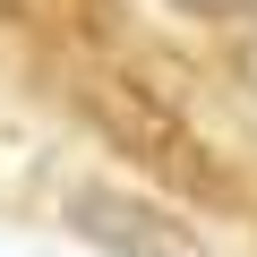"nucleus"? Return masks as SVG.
Segmentation results:
<instances>
[{
    "instance_id": "obj_4",
    "label": "nucleus",
    "mask_w": 257,
    "mask_h": 257,
    "mask_svg": "<svg viewBox=\"0 0 257 257\" xmlns=\"http://www.w3.org/2000/svg\"><path fill=\"white\" fill-rule=\"evenodd\" d=\"M248 86H257V43H248Z\"/></svg>"
},
{
    "instance_id": "obj_3",
    "label": "nucleus",
    "mask_w": 257,
    "mask_h": 257,
    "mask_svg": "<svg viewBox=\"0 0 257 257\" xmlns=\"http://www.w3.org/2000/svg\"><path fill=\"white\" fill-rule=\"evenodd\" d=\"M172 9H180V18H248L257 0H172Z\"/></svg>"
},
{
    "instance_id": "obj_1",
    "label": "nucleus",
    "mask_w": 257,
    "mask_h": 257,
    "mask_svg": "<svg viewBox=\"0 0 257 257\" xmlns=\"http://www.w3.org/2000/svg\"><path fill=\"white\" fill-rule=\"evenodd\" d=\"M86 120L103 128L120 155H138L155 180H172V189H189V197H223V172H214L206 138H197L155 86H138V77H94V86H86Z\"/></svg>"
},
{
    "instance_id": "obj_2",
    "label": "nucleus",
    "mask_w": 257,
    "mask_h": 257,
    "mask_svg": "<svg viewBox=\"0 0 257 257\" xmlns=\"http://www.w3.org/2000/svg\"><path fill=\"white\" fill-rule=\"evenodd\" d=\"M69 231H77L86 248H103V257H214V248L197 240V223H180V214L155 206V197L103 189V180L69 189Z\"/></svg>"
}]
</instances>
